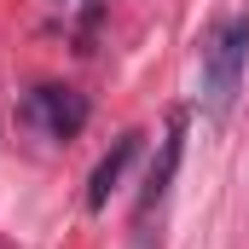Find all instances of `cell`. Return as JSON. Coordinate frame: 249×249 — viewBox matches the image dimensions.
<instances>
[{"mask_svg": "<svg viewBox=\"0 0 249 249\" xmlns=\"http://www.w3.org/2000/svg\"><path fill=\"white\" fill-rule=\"evenodd\" d=\"M244 70H249V6L220 18L203 41V110L209 116H226L238 105Z\"/></svg>", "mask_w": 249, "mask_h": 249, "instance_id": "obj_1", "label": "cell"}, {"mask_svg": "<svg viewBox=\"0 0 249 249\" xmlns=\"http://www.w3.org/2000/svg\"><path fill=\"white\" fill-rule=\"evenodd\" d=\"M180 157H186V116L174 110L168 127H162V139H157V157H151V168H145V186H139V203H133V220H139V232L151 226V214L162 209V197L174 186V174H180Z\"/></svg>", "mask_w": 249, "mask_h": 249, "instance_id": "obj_2", "label": "cell"}, {"mask_svg": "<svg viewBox=\"0 0 249 249\" xmlns=\"http://www.w3.org/2000/svg\"><path fill=\"white\" fill-rule=\"evenodd\" d=\"M139 139H145V133H122V139H116V145H110V151L99 157V168H93V180H87V209H93V214H99V209L110 203V191L122 186L127 162L139 157Z\"/></svg>", "mask_w": 249, "mask_h": 249, "instance_id": "obj_4", "label": "cell"}, {"mask_svg": "<svg viewBox=\"0 0 249 249\" xmlns=\"http://www.w3.org/2000/svg\"><path fill=\"white\" fill-rule=\"evenodd\" d=\"M23 122L41 127L47 139H75V133L87 127V99H81L75 87L47 81V87H35V93L23 99Z\"/></svg>", "mask_w": 249, "mask_h": 249, "instance_id": "obj_3", "label": "cell"}]
</instances>
